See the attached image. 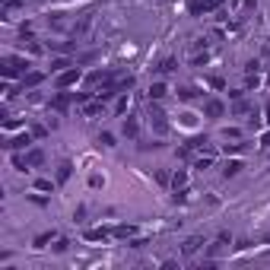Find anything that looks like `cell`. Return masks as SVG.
I'll list each match as a JSON object with an SVG mask.
<instances>
[{
	"instance_id": "cell-1",
	"label": "cell",
	"mask_w": 270,
	"mask_h": 270,
	"mask_svg": "<svg viewBox=\"0 0 270 270\" xmlns=\"http://www.w3.org/2000/svg\"><path fill=\"white\" fill-rule=\"evenodd\" d=\"M146 118H150V124L156 127V134H169V121H165V111L159 108V105H156V102L150 99V111H146Z\"/></svg>"
},
{
	"instance_id": "cell-2",
	"label": "cell",
	"mask_w": 270,
	"mask_h": 270,
	"mask_svg": "<svg viewBox=\"0 0 270 270\" xmlns=\"http://www.w3.org/2000/svg\"><path fill=\"white\" fill-rule=\"evenodd\" d=\"M83 80V70L80 67H67V70L57 73V89H70V86H76Z\"/></svg>"
},
{
	"instance_id": "cell-3",
	"label": "cell",
	"mask_w": 270,
	"mask_h": 270,
	"mask_svg": "<svg viewBox=\"0 0 270 270\" xmlns=\"http://www.w3.org/2000/svg\"><path fill=\"white\" fill-rule=\"evenodd\" d=\"M216 6H223V0H188V10L194 16H204V13H213Z\"/></svg>"
},
{
	"instance_id": "cell-4",
	"label": "cell",
	"mask_w": 270,
	"mask_h": 270,
	"mask_svg": "<svg viewBox=\"0 0 270 270\" xmlns=\"http://www.w3.org/2000/svg\"><path fill=\"white\" fill-rule=\"evenodd\" d=\"M25 60L22 57H3V73L6 76H19V73H25Z\"/></svg>"
},
{
	"instance_id": "cell-5",
	"label": "cell",
	"mask_w": 270,
	"mask_h": 270,
	"mask_svg": "<svg viewBox=\"0 0 270 270\" xmlns=\"http://www.w3.org/2000/svg\"><path fill=\"white\" fill-rule=\"evenodd\" d=\"M223 111H226V105L220 99H207V105H204V115L207 118H223Z\"/></svg>"
},
{
	"instance_id": "cell-6",
	"label": "cell",
	"mask_w": 270,
	"mask_h": 270,
	"mask_svg": "<svg viewBox=\"0 0 270 270\" xmlns=\"http://www.w3.org/2000/svg\"><path fill=\"white\" fill-rule=\"evenodd\" d=\"M41 80H45V73H41V70H32V73H22V86H25V89H35V86H38Z\"/></svg>"
},
{
	"instance_id": "cell-7",
	"label": "cell",
	"mask_w": 270,
	"mask_h": 270,
	"mask_svg": "<svg viewBox=\"0 0 270 270\" xmlns=\"http://www.w3.org/2000/svg\"><path fill=\"white\" fill-rule=\"evenodd\" d=\"M83 115H86V118L102 115V99H89V102H83Z\"/></svg>"
},
{
	"instance_id": "cell-8",
	"label": "cell",
	"mask_w": 270,
	"mask_h": 270,
	"mask_svg": "<svg viewBox=\"0 0 270 270\" xmlns=\"http://www.w3.org/2000/svg\"><path fill=\"white\" fill-rule=\"evenodd\" d=\"M32 143V137L29 134H19V137H13V140H6L3 146H6V150H22V146H29Z\"/></svg>"
},
{
	"instance_id": "cell-9",
	"label": "cell",
	"mask_w": 270,
	"mask_h": 270,
	"mask_svg": "<svg viewBox=\"0 0 270 270\" xmlns=\"http://www.w3.org/2000/svg\"><path fill=\"white\" fill-rule=\"evenodd\" d=\"M134 226H127V223H121V226H115V229H111V235H115V239H134Z\"/></svg>"
},
{
	"instance_id": "cell-10",
	"label": "cell",
	"mask_w": 270,
	"mask_h": 270,
	"mask_svg": "<svg viewBox=\"0 0 270 270\" xmlns=\"http://www.w3.org/2000/svg\"><path fill=\"white\" fill-rule=\"evenodd\" d=\"M124 134L130 140H137V134H140V124H137V118H124Z\"/></svg>"
},
{
	"instance_id": "cell-11",
	"label": "cell",
	"mask_w": 270,
	"mask_h": 270,
	"mask_svg": "<svg viewBox=\"0 0 270 270\" xmlns=\"http://www.w3.org/2000/svg\"><path fill=\"white\" fill-rule=\"evenodd\" d=\"M41 162H45V153H41V150H29V153H25V165L35 169V165H41Z\"/></svg>"
},
{
	"instance_id": "cell-12",
	"label": "cell",
	"mask_w": 270,
	"mask_h": 270,
	"mask_svg": "<svg viewBox=\"0 0 270 270\" xmlns=\"http://www.w3.org/2000/svg\"><path fill=\"white\" fill-rule=\"evenodd\" d=\"M108 235H111V229L102 226V229H89V232H86V239H89V242H105Z\"/></svg>"
},
{
	"instance_id": "cell-13",
	"label": "cell",
	"mask_w": 270,
	"mask_h": 270,
	"mask_svg": "<svg viewBox=\"0 0 270 270\" xmlns=\"http://www.w3.org/2000/svg\"><path fill=\"white\" fill-rule=\"evenodd\" d=\"M70 172H73V165H70V162H67V159H64V162H60V165H57V185H64V181H67V178H70Z\"/></svg>"
},
{
	"instance_id": "cell-14",
	"label": "cell",
	"mask_w": 270,
	"mask_h": 270,
	"mask_svg": "<svg viewBox=\"0 0 270 270\" xmlns=\"http://www.w3.org/2000/svg\"><path fill=\"white\" fill-rule=\"evenodd\" d=\"M185 185H188V172H185V169H178L175 175H172V188L178 191V188H185Z\"/></svg>"
},
{
	"instance_id": "cell-15",
	"label": "cell",
	"mask_w": 270,
	"mask_h": 270,
	"mask_svg": "<svg viewBox=\"0 0 270 270\" xmlns=\"http://www.w3.org/2000/svg\"><path fill=\"white\" fill-rule=\"evenodd\" d=\"M178 95H181L185 102H191V99H197V95H200V89H197V86H181Z\"/></svg>"
},
{
	"instance_id": "cell-16",
	"label": "cell",
	"mask_w": 270,
	"mask_h": 270,
	"mask_svg": "<svg viewBox=\"0 0 270 270\" xmlns=\"http://www.w3.org/2000/svg\"><path fill=\"white\" fill-rule=\"evenodd\" d=\"M242 169H245L242 162H226V165H223V175H226V178H232V175H239Z\"/></svg>"
},
{
	"instance_id": "cell-17",
	"label": "cell",
	"mask_w": 270,
	"mask_h": 270,
	"mask_svg": "<svg viewBox=\"0 0 270 270\" xmlns=\"http://www.w3.org/2000/svg\"><path fill=\"white\" fill-rule=\"evenodd\" d=\"M165 92H169V89H165L162 83H153V86H150V99H153V102H159Z\"/></svg>"
},
{
	"instance_id": "cell-18",
	"label": "cell",
	"mask_w": 270,
	"mask_h": 270,
	"mask_svg": "<svg viewBox=\"0 0 270 270\" xmlns=\"http://www.w3.org/2000/svg\"><path fill=\"white\" fill-rule=\"evenodd\" d=\"M51 105H54V111H67V105H70V95H64V92H60L57 99L51 102Z\"/></svg>"
},
{
	"instance_id": "cell-19",
	"label": "cell",
	"mask_w": 270,
	"mask_h": 270,
	"mask_svg": "<svg viewBox=\"0 0 270 270\" xmlns=\"http://www.w3.org/2000/svg\"><path fill=\"white\" fill-rule=\"evenodd\" d=\"M156 70H159V73H172V70H175V57H165L162 64L156 67Z\"/></svg>"
},
{
	"instance_id": "cell-20",
	"label": "cell",
	"mask_w": 270,
	"mask_h": 270,
	"mask_svg": "<svg viewBox=\"0 0 270 270\" xmlns=\"http://www.w3.org/2000/svg\"><path fill=\"white\" fill-rule=\"evenodd\" d=\"M51 239H54V232H41L38 239H35V248H45V245H48Z\"/></svg>"
},
{
	"instance_id": "cell-21",
	"label": "cell",
	"mask_w": 270,
	"mask_h": 270,
	"mask_svg": "<svg viewBox=\"0 0 270 270\" xmlns=\"http://www.w3.org/2000/svg\"><path fill=\"white\" fill-rule=\"evenodd\" d=\"M35 188H38V191H54V181H51V178H38Z\"/></svg>"
},
{
	"instance_id": "cell-22",
	"label": "cell",
	"mask_w": 270,
	"mask_h": 270,
	"mask_svg": "<svg viewBox=\"0 0 270 270\" xmlns=\"http://www.w3.org/2000/svg\"><path fill=\"white\" fill-rule=\"evenodd\" d=\"M197 248H200V239H188L185 242V255H194Z\"/></svg>"
},
{
	"instance_id": "cell-23",
	"label": "cell",
	"mask_w": 270,
	"mask_h": 270,
	"mask_svg": "<svg viewBox=\"0 0 270 270\" xmlns=\"http://www.w3.org/2000/svg\"><path fill=\"white\" fill-rule=\"evenodd\" d=\"M67 67H70V60H67V57H60V60H54V64H51V70H67Z\"/></svg>"
},
{
	"instance_id": "cell-24",
	"label": "cell",
	"mask_w": 270,
	"mask_h": 270,
	"mask_svg": "<svg viewBox=\"0 0 270 270\" xmlns=\"http://www.w3.org/2000/svg\"><path fill=\"white\" fill-rule=\"evenodd\" d=\"M223 150H226V153H242V150H245V143H226Z\"/></svg>"
},
{
	"instance_id": "cell-25",
	"label": "cell",
	"mask_w": 270,
	"mask_h": 270,
	"mask_svg": "<svg viewBox=\"0 0 270 270\" xmlns=\"http://www.w3.org/2000/svg\"><path fill=\"white\" fill-rule=\"evenodd\" d=\"M99 143L102 146H115V137H111V134H99Z\"/></svg>"
},
{
	"instance_id": "cell-26",
	"label": "cell",
	"mask_w": 270,
	"mask_h": 270,
	"mask_svg": "<svg viewBox=\"0 0 270 270\" xmlns=\"http://www.w3.org/2000/svg\"><path fill=\"white\" fill-rule=\"evenodd\" d=\"M67 245H70V242H67V239H57V245H54V251H67Z\"/></svg>"
},
{
	"instance_id": "cell-27",
	"label": "cell",
	"mask_w": 270,
	"mask_h": 270,
	"mask_svg": "<svg viewBox=\"0 0 270 270\" xmlns=\"http://www.w3.org/2000/svg\"><path fill=\"white\" fill-rule=\"evenodd\" d=\"M264 115H267L264 121H267V124H270V102H267V105H264Z\"/></svg>"
},
{
	"instance_id": "cell-28",
	"label": "cell",
	"mask_w": 270,
	"mask_h": 270,
	"mask_svg": "<svg viewBox=\"0 0 270 270\" xmlns=\"http://www.w3.org/2000/svg\"><path fill=\"white\" fill-rule=\"evenodd\" d=\"M267 48H270V41H267Z\"/></svg>"
}]
</instances>
